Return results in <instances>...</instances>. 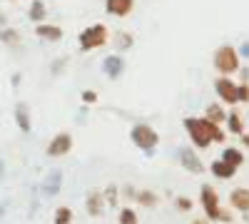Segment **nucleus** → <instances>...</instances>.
<instances>
[{
    "mask_svg": "<svg viewBox=\"0 0 249 224\" xmlns=\"http://www.w3.org/2000/svg\"><path fill=\"white\" fill-rule=\"evenodd\" d=\"M239 142H242V147H249V132H242L239 135Z\"/></svg>",
    "mask_w": 249,
    "mask_h": 224,
    "instance_id": "obj_33",
    "label": "nucleus"
},
{
    "mask_svg": "<svg viewBox=\"0 0 249 224\" xmlns=\"http://www.w3.org/2000/svg\"><path fill=\"white\" fill-rule=\"evenodd\" d=\"M5 207H8V202H0V219L5 217Z\"/></svg>",
    "mask_w": 249,
    "mask_h": 224,
    "instance_id": "obj_36",
    "label": "nucleus"
},
{
    "mask_svg": "<svg viewBox=\"0 0 249 224\" xmlns=\"http://www.w3.org/2000/svg\"><path fill=\"white\" fill-rule=\"evenodd\" d=\"M177 162H179V167L187 170L190 174H204L207 172L204 162L199 159V155L192 147H177Z\"/></svg>",
    "mask_w": 249,
    "mask_h": 224,
    "instance_id": "obj_7",
    "label": "nucleus"
},
{
    "mask_svg": "<svg viewBox=\"0 0 249 224\" xmlns=\"http://www.w3.org/2000/svg\"><path fill=\"white\" fill-rule=\"evenodd\" d=\"M35 35L40 40H48V43H60L62 40V28L53 25V23H37L35 25Z\"/></svg>",
    "mask_w": 249,
    "mask_h": 224,
    "instance_id": "obj_13",
    "label": "nucleus"
},
{
    "mask_svg": "<svg viewBox=\"0 0 249 224\" xmlns=\"http://www.w3.org/2000/svg\"><path fill=\"white\" fill-rule=\"evenodd\" d=\"M190 224H212V222L207 219V217H195V219H192Z\"/></svg>",
    "mask_w": 249,
    "mask_h": 224,
    "instance_id": "obj_34",
    "label": "nucleus"
},
{
    "mask_svg": "<svg viewBox=\"0 0 249 224\" xmlns=\"http://www.w3.org/2000/svg\"><path fill=\"white\" fill-rule=\"evenodd\" d=\"M182 127H184L187 135H190V142L197 150H207L210 145H214L212 135H210V120L207 117H184Z\"/></svg>",
    "mask_w": 249,
    "mask_h": 224,
    "instance_id": "obj_4",
    "label": "nucleus"
},
{
    "mask_svg": "<svg viewBox=\"0 0 249 224\" xmlns=\"http://www.w3.org/2000/svg\"><path fill=\"white\" fill-rule=\"evenodd\" d=\"M105 10L115 17H127L135 10V0H105Z\"/></svg>",
    "mask_w": 249,
    "mask_h": 224,
    "instance_id": "obj_14",
    "label": "nucleus"
},
{
    "mask_svg": "<svg viewBox=\"0 0 249 224\" xmlns=\"http://www.w3.org/2000/svg\"><path fill=\"white\" fill-rule=\"evenodd\" d=\"M75 147V137H72V132H68V130H62V132H57L50 142H48V157H65V155H70V150Z\"/></svg>",
    "mask_w": 249,
    "mask_h": 224,
    "instance_id": "obj_8",
    "label": "nucleus"
},
{
    "mask_svg": "<svg viewBox=\"0 0 249 224\" xmlns=\"http://www.w3.org/2000/svg\"><path fill=\"white\" fill-rule=\"evenodd\" d=\"M0 43L8 45V48H18L20 45V33L15 28H10V25L0 28Z\"/></svg>",
    "mask_w": 249,
    "mask_h": 224,
    "instance_id": "obj_23",
    "label": "nucleus"
},
{
    "mask_svg": "<svg viewBox=\"0 0 249 224\" xmlns=\"http://www.w3.org/2000/svg\"><path fill=\"white\" fill-rule=\"evenodd\" d=\"M102 194H105V202L112 207V209H117V202H120V187L117 185H107L105 190H102Z\"/></svg>",
    "mask_w": 249,
    "mask_h": 224,
    "instance_id": "obj_26",
    "label": "nucleus"
},
{
    "mask_svg": "<svg viewBox=\"0 0 249 224\" xmlns=\"http://www.w3.org/2000/svg\"><path fill=\"white\" fill-rule=\"evenodd\" d=\"M224 125H227V132H230V135L239 137L244 132V117L237 110H232V112H227V122H224Z\"/></svg>",
    "mask_w": 249,
    "mask_h": 224,
    "instance_id": "obj_18",
    "label": "nucleus"
},
{
    "mask_svg": "<svg viewBox=\"0 0 249 224\" xmlns=\"http://www.w3.org/2000/svg\"><path fill=\"white\" fill-rule=\"evenodd\" d=\"M232 224H234V222H232Z\"/></svg>",
    "mask_w": 249,
    "mask_h": 224,
    "instance_id": "obj_39",
    "label": "nucleus"
},
{
    "mask_svg": "<svg viewBox=\"0 0 249 224\" xmlns=\"http://www.w3.org/2000/svg\"><path fill=\"white\" fill-rule=\"evenodd\" d=\"M210 174H212L214 179H232V177L237 174V167L227 165V162L219 157V159H212V162H210Z\"/></svg>",
    "mask_w": 249,
    "mask_h": 224,
    "instance_id": "obj_15",
    "label": "nucleus"
},
{
    "mask_svg": "<svg viewBox=\"0 0 249 224\" xmlns=\"http://www.w3.org/2000/svg\"><path fill=\"white\" fill-rule=\"evenodd\" d=\"M117 224H140V214L132 207H122L117 212Z\"/></svg>",
    "mask_w": 249,
    "mask_h": 224,
    "instance_id": "obj_25",
    "label": "nucleus"
},
{
    "mask_svg": "<svg viewBox=\"0 0 249 224\" xmlns=\"http://www.w3.org/2000/svg\"><path fill=\"white\" fill-rule=\"evenodd\" d=\"M72 222H75V212H72L70 207L60 205V207L55 209V214H53V224H72Z\"/></svg>",
    "mask_w": 249,
    "mask_h": 224,
    "instance_id": "obj_24",
    "label": "nucleus"
},
{
    "mask_svg": "<svg viewBox=\"0 0 249 224\" xmlns=\"http://www.w3.org/2000/svg\"><path fill=\"white\" fill-rule=\"evenodd\" d=\"M130 139H132V145L137 150H142L147 157L155 155L157 145H160V135L152 125H144V122H137V125L130 127Z\"/></svg>",
    "mask_w": 249,
    "mask_h": 224,
    "instance_id": "obj_5",
    "label": "nucleus"
},
{
    "mask_svg": "<svg viewBox=\"0 0 249 224\" xmlns=\"http://www.w3.org/2000/svg\"><path fill=\"white\" fill-rule=\"evenodd\" d=\"M204 117L210 122H217V125H224L227 122V110H224L222 103H212V105L204 107Z\"/></svg>",
    "mask_w": 249,
    "mask_h": 224,
    "instance_id": "obj_17",
    "label": "nucleus"
},
{
    "mask_svg": "<svg viewBox=\"0 0 249 224\" xmlns=\"http://www.w3.org/2000/svg\"><path fill=\"white\" fill-rule=\"evenodd\" d=\"M175 207H177L179 212H190V209L195 207V202H192L190 197H175Z\"/></svg>",
    "mask_w": 249,
    "mask_h": 224,
    "instance_id": "obj_29",
    "label": "nucleus"
},
{
    "mask_svg": "<svg viewBox=\"0 0 249 224\" xmlns=\"http://www.w3.org/2000/svg\"><path fill=\"white\" fill-rule=\"evenodd\" d=\"M80 97H82V103H85V105H95L97 103V92L95 90H85Z\"/></svg>",
    "mask_w": 249,
    "mask_h": 224,
    "instance_id": "obj_31",
    "label": "nucleus"
},
{
    "mask_svg": "<svg viewBox=\"0 0 249 224\" xmlns=\"http://www.w3.org/2000/svg\"><path fill=\"white\" fill-rule=\"evenodd\" d=\"M137 192H140V190H137V187H132V185H124V187L120 190V194H122V197H127L130 202H135V199H137Z\"/></svg>",
    "mask_w": 249,
    "mask_h": 224,
    "instance_id": "obj_30",
    "label": "nucleus"
},
{
    "mask_svg": "<svg viewBox=\"0 0 249 224\" xmlns=\"http://www.w3.org/2000/svg\"><path fill=\"white\" fill-rule=\"evenodd\" d=\"M132 45H135V35L132 33H127V30H117L115 33V50L127 52V50H132Z\"/></svg>",
    "mask_w": 249,
    "mask_h": 224,
    "instance_id": "obj_21",
    "label": "nucleus"
},
{
    "mask_svg": "<svg viewBox=\"0 0 249 224\" xmlns=\"http://www.w3.org/2000/svg\"><path fill=\"white\" fill-rule=\"evenodd\" d=\"M222 159L227 162V165H232V167H242L244 165V152L239 147H224L222 150Z\"/></svg>",
    "mask_w": 249,
    "mask_h": 224,
    "instance_id": "obj_20",
    "label": "nucleus"
},
{
    "mask_svg": "<svg viewBox=\"0 0 249 224\" xmlns=\"http://www.w3.org/2000/svg\"><path fill=\"white\" fill-rule=\"evenodd\" d=\"M0 28H5V15L0 13Z\"/></svg>",
    "mask_w": 249,
    "mask_h": 224,
    "instance_id": "obj_37",
    "label": "nucleus"
},
{
    "mask_svg": "<svg viewBox=\"0 0 249 224\" xmlns=\"http://www.w3.org/2000/svg\"><path fill=\"white\" fill-rule=\"evenodd\" d=\"M10 3H15V0H10Z\"/></svg>",
    "mask_w": 249,
    "mask_h": 224,
    "instance_id": "obj_38",
    "label": "nucleus"
},
{
    "mask_svg": "<svg viewBox=\"0 0 249 224\" xmlns=\"http://www.w3.org/2000/svg\"><path fill=\"white\" fill-rule=\"evenodd\" d=\"M110 43V28L105 23H92L88 25L77 35V48L80 52H92V50H100Z\"/></svg>",
    "mask_w": 249,
    "mask_h": 224,
    "instance_id": "obj_3",
    "label": "nucleus"
},
{
    "mask_svg": "<svg viewBox=\"0 0 249 224\" xmlns=\"http://www.w3.org/2000/svg\"><path fill=\"white\" fill-rule=\"evenodd\" d=\"M230 205H232V209H237V212H242V214H249V190H247V187L232 190Z\"/></svg>",
    "mask_w": 249,
    "mask_h": 224,
    "instance_id": "obj_16",
    "label": "nucleus"
},
{
    "mask_svg": "<svg viewBox=\"0 0 249 224\" xmlns=\"http://www.w3.org/2000/svg\"><path fill=\"white\" fill-rule=\"evenodd\" d=\"M28 17H30V23H45L48 20V8H45V3L43 0H33L30 3V10H28Z\"/></svg>",
    "mask_w": 249,
    "mask_h": 224,
    "instance_id": "obj_19",
    "label": "nucleus"
},
{
    "mask_svg": "<svg viewBox=\"0 0 249 224\" xmlns=\"http://www.w3.org/2000/svg\"><path fill=\"white\" fill-rule=\"evenodd\" d=\"M15 125L23 135H30L33 130V117H30V105L28 103H15Z\"/></svg>",
    "mask_w": 249,
    "mask_h": 224,
    "instance_id": "obj_12",
    "label": "nucleus"
},
{
    "mask_svg": "<svg viewBox=\"0 0 249 224\" xmlns=\"http://www.w3.org/2000/svg\"><path fill=\"white\" fill-rule=\"evenodd\" d=\"M237 97H239V105H249V80L237 83Z\"/></svg>",
    "mask_w": 249,
    "mask_h": 224,
    "instance_id": "obj_27",
    "label": "nucleus"
},
{
    "mask_svg": "<svg viewBox=\"0 0 249 224\" xmlns=\"http://www.w3.org/2000/svg\"><path fill=\"white\" fill-rule=\"evenodd\" d=\"M214 92H217V100L227 107H234L239 105V97H237V83L230 77V75H217L214 80Z\"/></svg>",
    "mask_w": 249,
    "mask_h": 224,
    "instance_id": "obj_6",
    "label": "nucleus"
},
{
    "mask_svg": "<svg viewBox=\"0 0 249 224\" xmlns=\"http://www.w3.org/2000/svg\"><path fill=\"white\" fill-rule=\"evenodd\" d=\"M137 205L140 207H147V209H157V205H160V197L152 192V190H140L137 192Z\"/></svg>",
    "mask_w": 249,
    "mask_h": 224,
    "instance_id": "obj_22",
    "label": "nucleus"
},
{
    "mask_svg": "<svg viewBox=\"0 0 249 224\" xmlns=\"http://www.w3.org/2000/svg\"><path fill=\"white\" fill-rule=\"evenodd\" d=\"M237 50H239V57H247L249 60V40H247V43H242Z\"/></svg>",
    "mask_w": 249,
    "mask_h": 224,
    "instance_id": "obj_32",
    "label": "nucleus"
},
{
    "mask_svg": "<svg viewBox=\"0 0 249 224\" xmlns=\"http://www.w3.org/2000/svg\"><path fill=\"white\" fill-rule=\"evenodd\" d=\"M212 68L217 70V75H234L242 70V57H239V50L230 43H224L214 50L212 55Z\"/></svg>",
    "mask_w": 249,
    "mask_h": 224,
    "instance_id": "obj_2",
    "label": "nucleus"
},
{
    "mask_svg": "<svg viewBox=\"0 0 249 224\" xmlns=\"http://www.w3.org/2000/svg\"><path fill=\"white\" fill-rule=\"evenodd\" d=\"M3 179H5V159L0 157V182H3Z\"/></svg>",
    "mask_w": 249,
    "mask_h": 224,
    "instance_id": "obj_35",
    "label": "nucleus"
},
{
    "mask_svg": "<svg viewBox=\"0 0 249 224\" xmlns=\"http://www.w3.org/2000/svg\"><path fill=\"white\" fill-rule=\"evenodd\" d=\"M65 65H68V55H62V57H57V60H53L50 63V75H60L62 70H65Z\"/></svg>",
    "mask_w": 249,
    "mask_h": 224,
    "instance_id": "obj_28",
    "label": "nucleus"
},
{
    "mask_svg": "<svg viewBox=\"0 0 249 224\" xmlns=\"http://www.w3.org/2000/svg\"><path fill=\"white\" fill-rule=\"evenodd\" d=\"M107 209V202H105V194L102 190H90L88 197H85V212L90 217H102Z\"/></svg>",
    "mask_w": 249,
    "mask_h": 224,
    "instance_id": "obj_11",
    "label": "nucleus"
},
{
    "mask_svg": "<svg viewBox=\"0 0 249 224\" xmlns=\"http://www.w3.org/2000/svg\"><path fill=\"white\" fill-rule=\"evenodd\" d=\"M199 205L204 209V217L210 222H219V224H232V212L224 209L219 205V192L212 185H202L199 187Z\"/></svg>",
    "mask_w": 249,
    "mask_h": 224,
    "instance_id": "obj_1",
    "label": "nucleus"
},
{
    "mask_svg": "<svg viewBox=\"0 0 249 224\" xmlns=\"http://www.w3.org/2000/svg\"><path fill=\"white\" fill-rule=\"evenodd\" d=\"M60 190H62V170H50L43 177V182H40V197H45V199L57 197Z\"/></svg>",
    "mask_w": 249,
    "mask_h": 224,
    "instance_id": "obj_9",
    "label": "nucleus"
},
{
    "mask_svg": "<svg viewBox=\"0 0 249 224\" xmlns=\"http://www.w3.org/2000/svg\"><path fill=\"white\" fill-rule=\"evenodd\" d=\"M124 70H127V63H124L122 52H112V55H107L105 60H102V72H105V77H110V80H120L124 75Z\"/></svg>",
    "mask_w": 249,
    "mask_h": 224,
    "instance_id": "obj_10",
    "label": "nucleus"
}]
</instances>
